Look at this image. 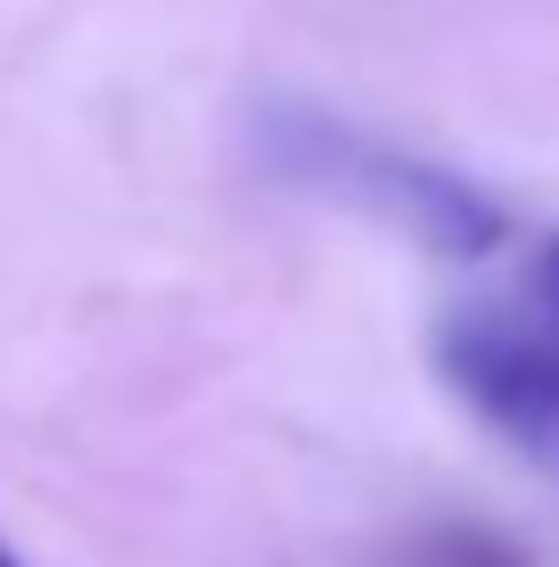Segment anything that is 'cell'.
Segmentation results:
<instances>
[{"label":"cell","mask_w":559,"mask_h":567,"mask_svg":"<svg viewBox=\"0 0 559 567\" xmlns=\"http://www.w3.org/2000/svg\"><path fill=\"white\" fill-rule=\"evenodd\" d=\"M288 165L371 198L387 223H403L412 239H428L436 256H486V247H503V214L477 198L469 182H453V173H436V165H412V156H395L379 141H354V132H338V124H297L288 132Z\"/></svg>","instance_id":"2"},{"label":"cell","mask_w":559,"mask_h":567,"mask_svg":"<svg viewBox=\"0 0 559 567\" xmlns=\"http://www.w3.org/2000/svg\"><path fill=\"white\" fill-rule=\"evenodd\" d=\"M535 297H544V321L559 329V239L544 247V256H535Z\"/></svg>","instance_id":"4"},{"label":"cell","mask_w":559,"mask_h":567,"mask_svg":"<svg viewBox=\"0 0 559 567\" xmlns=\"http://www.w3.org/2000/svg\"><path fill=\"white\" fill-rule=\"evenodd\" d=\"M436 379L518 453H559V329L518 305H460L436 321Z\"/></svg>","instance_id":"1"},{"label":"cell","mask_w":559,"mask_h":567,"mask_svg":"<svg viewBox=\"0 0 559 567\" xmlns=\"http://www.w3.org/2000/svg\"><path fill=\"white\" fill-rule=\"evenodd\" d=\"M403 567H527V551L503 543L494 526H428V535L403 551Z\"/></svg>","instance_id":"3"},{"label":"cell","mask_w":559,"mask_h":567,"mask_svg":"<svg viewBox=\"0 0 559 567\" xmlns=\"http://www.w3.org/2000/svg\"><path fill=\"white\" fill-rule=\"evenodd\" d=\"M0 567H25V559H17V551H9V543H0Z\"/></svg>","instance_id":"5"}]
</instances>
